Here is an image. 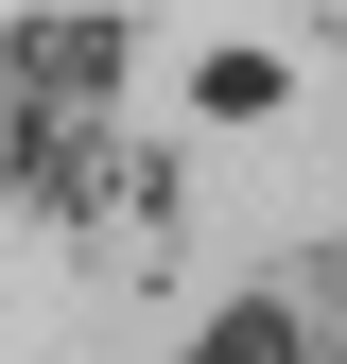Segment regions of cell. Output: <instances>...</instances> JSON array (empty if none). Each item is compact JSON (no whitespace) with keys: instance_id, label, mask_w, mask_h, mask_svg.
<instances>
[{"instance_id":"cell-1","label":"cell","mask_w":347,"mask_h":364,"mask_svg":"<svg viewBox=\"0 0 347 364\" xmlns=\"http://www.w3.org/2000/svg\"><path fill=\"white\" fill-rule=\"evenodd\" d=\"M105 87H122V35H105V18H35V35H18V191L139 225L156 191H139V156H122Z\"/></svg>"},{"instance_id":"cell-2","label":"cell","mask_w":347,"mask_h":364,"mask_svg":"<svg viewBox=\"0 0 347 364\" xmlns=\"http://www.w3.org/2000/svg\"><path fill=\"white\" fill-rule=\"evenodd\" d=\"M191 364H313V312H295V295H243L226 330L191 347Z\"/></svg>"}]
</instances>
